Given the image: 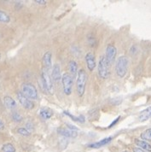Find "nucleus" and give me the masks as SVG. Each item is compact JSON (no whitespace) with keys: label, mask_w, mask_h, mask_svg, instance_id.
I'll list each match as a JSON object with an SVG mask.
<instances>
[{"label":"nucleus","mask_w":151,"mask_h":152,"mask_svg":"<svg viewBox=\"0 0 151 152\" xmlns=\"http://www.w3.org/2000/svg\"><path fill=\"white\" fill-rule=\"evenodd\" d=\"M141 138L143 140H146V141H151V128L146 129L145 131L143 132L140 135Z\"/></svg>","instance_id":"20"},{"label":"nucleus","mask_w":151,"mask_h":152,"mask_svg":"<svg viewBox=\"0 0 151 152\" xmlns=\"http://www.w3.org/2000/svg\"><path fill=\"white\" fill-rule=\"evenodd\" d=\"M26 129H28V131H29V129H31V130H34V126L31 124V123H29V122H28L27 124H26Z\"/></svg>","instance_id":"26"},{"label":"nucleus","mask_w":151,"mask_h":152,"mask_svg":"<svg viewBox=\"0 0 151 152\" xmlns=\"http://www.w3.org/2000/svg\"><path fill=\"white\" fill-rule=\"evenodd\" d=\"M54 113L53 110L49 109V108H42L41 110H39V115L43 120H49L53 116Z\"/></svg>","instance_id":"16"},{"label":"nucleus","mask_w":151,"mask_h":152,"mask_svg":"<svg viewBox=\"0 0 151 152\" xmlns=\"http://www.w3.org/2000/svg\"><path fill=\"white\" fill-rule=\"evenodd\" d=\"M16 97H17V99H18L19 103L21 104V105L24 109H26V110H33L34 108V103L32 100L28 99L27 97H25L24 94L21 91H17Z\"/></svg>","instance_id":"7"},{"label":"nucleus","mask_w":151,"mask_h":152,"mask_svg":"<svg viewBox=\"0 0 151 152\" xmlns=\"http://www.w3.org/2000/svg\"><path fill=\"white\" fill-rule=\"evenodd\" d=\"M2 151L3 152H15V148L12 144H5L2 146Z\"/></svg>","instance_id":"21"},{"label":"nucleus","mask_w":151,"mask_h":152,"mask_svg":"<svg viewBox=\"0 0 151 152\" xmlns=\"http://www.w3.org/2000/svg\"><path fill=\"white\" fill-rule=\"evenodd\" d=\"M57 132L62 135V137L64 138H76L78 136V133L77 132L74 131V130H71L69 128H64V127H60L57 129Z\"/></svg>","instance_id":"12"},{"label":"nucleus","mask_w":151,"mask_h":152,"mask_svg":"<svg viewBox=\"0 0 151 152\" xmlns=\"http://www.w3.org/2000/svg\"><path fill=\"white\" fill-rule=\"evenodd\" d=\"M0 57H1V55H0Z\"/></svg>","instance_id":"31"},{"label":"nucleus","mask_w":151,"mask_h":152,"mask_svg":"<svg viewBox=\"0 0 151 152\" xmlns=\"http://www.w3.org/2000/svg\"><path fill=\"white\" fill-rule=\"evenodd\" d=\"M151 118V106L146 108L145 110L140 112L139 115H138V120L139 121L143 122V121H146L148 120H150Z\"/></svg>","instance_id":"15"},{"label":"nucleus","mask_w":151,"mask_h":152,"mask_svg":"<svg viewBox=\"0 0 151 152\" xmlns=\"http://www.w3.org/2000/svg\"><path fill=\"white\" fill-rule=\"evenodd\" d=\"M132 151L133 152H146V151H144V150H142V149L138 148V147H135V148H133V149H132Z\"/></svg>","instance_id":"27"},{"label":"nucleus","mask_w":151,"mask_h":152,"mask_svg":"<svg viewBox=\"0 0 151 152\" xmlns=\"http://www.w3.org/2000/svg\"><path fill=\"white\" fill-rule=\"evenodd\" d=\"M11 117H12V120L14 121L15 122H21L22 121V116L18 112H13Z\"/></svg>","instance_id":"24"},{"label":"nucleus","mask_w":151,"mask_h":152,"mask_svg":"<svg viewBox=\"0 0 151 152\" xmlns=\"http://www.w3.org/2000/svg\"><path fill=\"white\" fill-rule=\"evenodd\" d=\"M64 113V115H66L67 116H69L70 117L73 121H77V122H80V123H83V122H85V117L83 116V115H80V116H75V115H72V114H70L69 112L68 111H64L63 112Z\"/></svg>","instance_id":"19"},{"label":"nucleus","mask_w":151,"mask_h":152,"mask_svg":"<svg viewBox=\"0 0 151 152\" xmlns=\"http://www.w3.org/2000/svg\"><path fill=\"white\" fill-rule=\"evenodd\" d=\"M69 75L71 76L73 79H74L77 75H78V64L74 60H71L69 62Z\"/></svg>","instance_id":"14"},{"label":"nucleus","mask_w":151,"mask_h":152,"mask_svg":"<svg viewBox=\"0 0 151 152\" xmlns=\"http://www.w3.org/2000/svg\"><path fill=\"white\" fill-rule=\"evenodd\" d=\"M62 90L65 95L69 96L72 94V90H73V86H74V79L69 75V74L65 73L62 75Z\"/></svg>","instance_id":"6"},{"label":"nucleus","mask_w":151,"mask_h":152,"mask_svg":"<svg viewBox=\"0 0 151 152\" xmlns=\"http://www.w3.org/2000/svg\"><path fill=\"white\" fill-rule=\"evenodd\" d=\"M112 139H113V137H108V138H103V139L98 141V142H95V143L90 144V145H88V147H90V148H95V149L101 148V147H103L104 145L109 144L110 142L112 141Z\"/></svg>","instance_id":"13"},{"label":"nucleus","mask_w":151,"mask_h":152,"mask_svg":"<svg viewBox=\"0 0 151 152\" xmlns=\"http://www.w3.org/2000/svg\"><path fill=\"white\" fill-rule=\"evenodd\" d=\"M87 79H88V76H87L86 72L84 69H80L78 72L77 80H76V89H77V93L79 97H82L85 95Z\"/></svg>","instance_id":"1"},{"label":"nucleus","mask_w":151,"mask_h":152,"mask_svg":"<svg viewBox=\"0 0 151 152\" xmlns=\"http://www.w3.org/2000/svg\"><path fill=\"white\" fill-rule=\"evenodd\" d=\"M135 144L138 146V148L144 150V151L151 152V145L147 143L144 140H139V139H135Z\"/></svg>","instance_id":"18"},{"label":"nucleus","mask_w":151,"mask_h":152,"mask_svg":"<svg viewBox=\"0 0 151 152\" xmlns=\"http://www.w3.org/2000/svg\"><path fill=\"white\" fill-rule=\"evenodd\" d=\"M51 79L55 82H59L62 80L61 67L59 64H54L51 69Z\"/></svg>","instance_id":"11"},{"label":"nucleus","mask_w":151,"mask_h":152,"mask_svg":"<svg viewBox=\"0 0 151 152\" xmlns=\"http://www.w3.org/2000/svg\"><path fill=\"white\" fill-rule=\"evenodd\" d=\"M36 4H40V5H44L46 4V1H44V0H35L34 1Z\"/></svg>","instance_id":"25"},{"label":"nucleus","mask_w":151,"mask_h":152,"mask_svg":"<svg viewBox=\"0 0 151 152\" xmlns=\"http://www.w3.org/2000/svg\"><path fill=\"white\" fill-rule=\"evenodd\" d=\"M4 123L0 120V130H2V129H4Z\"/></svg>","instance_id":"29"},{"label":"nucleus","mask_w":151,"mask_h":152,"mask_svg":"<svg viewBox=\"0 0 151 152\" xmlns=\"http://www.w3.org/2000/svg\"><path fill=\"white\" fill-rule=\"evenodd\" d=\"M128 58L125 56H121L118 58L116 64H115V73L120 78H124L128 69Z\"/></svg>","instance_id":"2"},{"label":"nucleus","mask_w":151,"mask_h":152,"mask_svg":"<svg viewBox=\"0 0 151 152\" xmlns=\"http://www.w3.org/2000/svg\"><path fill=\"white\" fill-rule=\"evenodd\" d=\"M110 65L107 62L105 56H102L98 62V75L103 80H107L110 75Z\"/></svg>","instance_id":"3"},{"label":"nucleus","mask_w":151,"mask_h":152,"mask_svg":"<svg viewBox=\"0 0 151 152\" xmlns=\"http://www.w3.org/2000/svg\"><path fill=\"white\" fill-rule=\"evenodd\" d=\"M41 79L44 90L48 93H53L54 91V86H53V80L51 79V76L50 75L48 71L43 69L41 73Z\"/></svg>","instance_id":"5"},{"label":"nucleus","mask_w":151,"mask_h":152,"mask_svg":"<svg viewBox=\"0 0 151 152\" xmlns=\"http://www.w3.org/2000/svg\"><path fill=\"white\" fill-rule=\"evenodd\" d=\"M117 55V49L114 45H108L106 47V51H105V57L107 62H109V64L111 65L113 62H115V57Z\"/></svg>","instance_id":"8"},{"label":"nucleus","mask_w":151,"mask_h":152,"mask_svg":"<svg viewBox=\"0 0 151 152\" xmlns=\"http://www.w3.org/2000/svg\"><path fill=\"white\" fill-rule=\"evenodd\" d=\"M4 105L6 106V108L9 109V110H14L17 106V104L15 101V99H13L12 97H9V96H5L4 97Z\"/></svg>","instance_id":"17"},{"label":"nucleus","mask_w":151,"mask_h":152,"mask_svg":"<svg viewBox=\"0 0 151 152\" xmlns=\"http://www.w3.org/2000/svg\"><path fill=\"white\" fill-rule=\"evenodd\" d=\"M17 132L21 135V136H24V137H28V136H30V134H31V132L28 131V129H26L25 127H20V128H18L17 129Z\"/></svg>","instance_id":"23"},{"label":"nucleus","mask_w":151,"mask_h":152,"mask_svg":"<svg viewBox=\"0 0 151 152\" xmlns=\"http://www.w3.org/2000/svg\"><path fill=\"white\" fill-rule=\"evenodd\" d=\"M123 152H128V151H123Z\"/></svg>","instance_id":"30"},{"label":"nucleus","mask_w":151,"mask_h":152,"mask_svg":"<svg viewBox=\"0 0 151 152\" xmlns=\"http://www.w3.org/2000/svg\"><path fill=\"white\" fill-rule=\"evenodd\" d=\"M52 53L50 51H46L43 57H42V65H43V69L50 71V69H52Z\"/></svg>","instance_id":"10"},{"label":"nucleus","mask_w":151,"mask_h":152,"mask_svg":"<svg viewBox=\"0 0 151 152\" xmlns=\"http://www.w3.org/2000/svg\"><path fill=\"white\" fill-rule=\"evenodd\" d=\"M10 21V17L9 15L3 11V10H0V22H4V23H8Z\"/></svg>","instance_id":"22"},{"label":"nucleus","mask_w":151,"mask_h":152,"mask_svg":"<svg viewBox=\"0 0 151 152\" xmlns=\"http://www.w3.org/2000/svg\"><path fill=\"white\" fill-rule=\"evenodd\" d=\"M120 116H119V117H117L116 119H115V121H113V122H112V123H111V124L109 125V127H112V126H113L114 125L116 124L117 122L119 121V120H120Z\"/></svg>","instance_id":"28"},{"label":"nucleus","mask_w":151,"mask_h":152,"mask_svg":"<svg viewBox=\"0 0 151 152\" xmlns=\"http://www.w3.org/2000/svg\"><path fill=\"white\" fill-rule=\"evenodd\" d=\"M85 60L86 62V66L89 69L90 72H92L95 68L96 67V61L95 54L91 51H90L88 53H86V55L85 56Z\"/></svg>","instance_id":"9"},{"label":"nucleus","mask_w":151,"mask_h":152,"mask_svg":"<svg viewBox=\"0 0 151 152\" xmlns=\"http://www.w3.org/2000/svg\"><path fill=\"white\" fill-rule=\"evenodd\" d=\"M21 92L24 94L25 97H27L30 100H37L39 95L38 91L33 84L23 83L21 86Z\"/></svg>","instance_id":"4"}]
</instances>
